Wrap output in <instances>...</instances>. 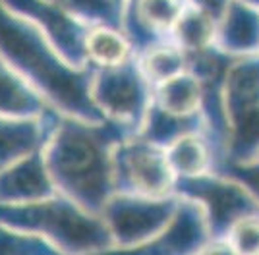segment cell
Segmentation results:
<instances>
[{"mask_svg": "<svg viewBox=\"0 0 259 255\" xmlns=\"http://www.w3.org/2000/svg\"><path fill=\"white\" fill-rule=\"evenodd\" d=\"M138 132L114 120L60 114L45 145V162L56 190L81 207L101 212L114 193L112 151Z\"/></svg>", "mask_w": 259, "mask_h": 255, "instance_id": "obj_1", "label": "cell"}, {"mask_svg": "<svg viewBox=\"0 0 259 255\" xmlns=\"http://www.w3.org/2000/svg\"><path fill=\"white\" fill-rule=\"evenodd\" d=\"M0 56L56 108L60 114L91 122L105 120L91 97L95 70L74 66L31 21L0 2Z\"/></svg>", "mask_w": 259, "mask_h": 255, "instance_id": "obj_2", "label": "cell"}, {"mask_svg": "<svg viewBox=\"0 0 259 255\" xmlns=\"http://www.w3.org/2000/svg\"><path fill=\"white\" fill-rule=\"evenodd\" d=\"M0 223L41 236L58 253L114 251V242L103 215L81 207L60 191L31 203H0Z\"/></svg>", "mask_w": 259, "mask_h": 255, "instance_id": "obj_3", "label": "cell"}, {"mask_svg": "<svg viewBox=\"0 0 259 255\" xmlns=\"http://www.w3.org/2000/svg\"><path fill=\"white\" fill-rule=\"evenodd\" d=\"M227 149L223 159L259 157V54L240 56L230 64L223 87Z\"/></svg>", "mask_w": 259, "mask_h": 255, "instance_id": "obj_4", "label": "cell"}, {"mask_svg": "<svg viewBox=\"0 0 259 255\" xmlns=\"http://www.w3.org/2000/svg\"><path fill=\"white\" fill-rule=\"evenodd\" d=\"M114 193L166 197L176 195V174L161 147L140 134L122 139L112 151Z\"/></svg>", "mask_w": 259, "mask_h": 255, "instance_id": "obj_5", "label": "cell"}, {"mask_svg": "<svg viewBox=\"0 0 259 255\" xmlns=\"http://www.w3.org/2000/svg\"><path fill=\"white\" fill-rule=\"evenodd\" d=\"M174 191L203 209L211 238L217 240H227L238 221L259 212V203L240 182L215 170L192 178H176Z\"/></svg>", "mask_w": 259, "mask_h": 255, "instance_id": "obj_6", "label": "cell"}, {"mask_svg": "<svg viewBox=\"0 0 259 255\" xmlns=\"http://www.w3.org/2000/svg\"><path fill=\"white\" fill-rule=\"evenodd\" d=\"M91 97L103 118L140 134L153 101V85L141 72L138 58H132L114 68L95 70Z\"/></svg>", "mask_w": 259, "mask_h": 255, "instance_id": "obj_7", "label": "cell"}, {"mask_svg": "<svg viewBox=\"0 0 259 255\" xmlns=\"http://www.w3.org/2000/svg\"><path fill=\"white\" fill-rule=\"evenodd\" d=\"M178 205L180 195L147 197L112 193L101 215L110 230L114 251H132L153 240L170 223Z\"/></svg>", "mask_w": 259, "mask_h": 255, "instance_id": "obj_8", "label": "cell"}, {"mask_svg": "<svg viewBox=\"0 0 259 255\" xmlns=\"http://www.w3.org/2000/svg\"><path fill=\"white\" fill-rule=\"evenodd\" d=\"M8 10L31 21L56 51L74 66L83 68L85 62V39L89 23L62 10L51 0H0Z\"/></svg>", "mask_w": 259, "mask_h": 255, "instance_id": "obj_9", "label": "cell"}, {"mask_svg": "<svg viewBox=\"0 0 259 255\" xmlns=\"http://www.w3.org/2000/svg\"><path fill=\"white\" fill-rule=\"evenodd\" d=\"M209 240H211V232L207 226L203 209L192 199L180 197V205L170 219V223L153 240L138 245L132 251L153 255L201 253Z\"/></svg>", "mask_w": 259, "mask_h": 255, "instance_id": "obj_10", "label": "cell"}, {"mask_svg": "<svg viewBox=\"0 0 259 255\" xmlns=\"http://www.w3.org/2000/svg\"><path fill=\"white\" fill-rule=\"evenodd\" d=\"M190 4V0H128L122 27L128 33L136 54L170 39Z\"/></svg>", "mask_w": 259, "mask_h": 255, "instance_id": "obj_11", "label": "cell"}, {"mask_svg": "<svg viewBox=\"0 0 259 255\" xmlns=\"http://www.w3.org/2000/svg\"><path fill=\"white\" fill-rule=\"evenodd\" d=\"M58 193L49 174L45 153L37 151L0 170V203L20 205Z\"/></svg>", "mask_w": 259, "mask_h": 255, "instance_id": "obj_12", "label": "cell"}, {"mask_svg": "<svg viewBox=\"0 0 259 255\" xmlns=\"http://www.w3.org/2000/svg\"><path fill=\"white\" fill-rule=\"evenodd\" d=\"M60 112L41 118H12L0 114V170L31 153L43 151Z\"/></svg>", "mask_w": 259, "mask_h": 255, "instance_id": "obj_13", "label": "cell"}, {"mask_svg": "<svg viewBox=\"0 0 259 255\" xmlns=\"http://www.w3.org/2000/svg\"><path fill=\"white\" fill-rule=\"evenodd\" d=\"M215 45L236 58L259 54V8L244 0H228L217 21Z\"/></svg>", "mask_w": 259, "mask_h": 255, "instance_id": "obj_14", "label": "cell"}, {"mask_svg": "<svg viewBox=\"0 0 259 255\" xmlns=\"http://www.w3.org/2000/svg\"><path fill=\"white\" fill-rule=\"evenodd\" d=\"M58 112L18 70L0 56V114L12 118H41Z\"/></svg>", "mask_w": 259, "mask_h": 255, "instance_id": "obj_15", "label": "cell"}, {"mask_svg": "<svg viewBox=\"0 0 259 255\" xmlns=\"http://www.w3.org/2000/svg\"><path fill=\"white\" fill-rule=\"evenodd\" d=\"M132 58H136V51L124 27L107 23H97L89 27L85 39V62L89 68H114Z\"/></svg>", "mask_w": 259, "mask_h": 255, "instance_id": "obj_16", "label": "cell"}, {"mask_svg": "<svg viewBox=\"0 0 259 255\" xmlns=\"http://www.w3.org/2000/svg\"><path fill=\"white\" fill-rule=\"evenodd\" d=\"M176 178H192L215 170L219 160L217 149L205 132H194L178 138L166 147Z\"/></svg>", "mask_w": 259, "mask_h": 255, "instance_id": "obj_17", "label": "cell"}, {"mask_svg": "<svg viewBox=\"0 0 259 255\" xmlns=\"http://www.w3.org/2000/svg\"><path fill=\"white\" fill-rule=\"evenodd\" d=\"M155 106L176 116L203 114V85L190 70L153 87Z\"/></svg>", "mask_w": 259, "mask_h": 255, "instance_id": "obj_18", "label": "cell"}, {"mask_svg": "<svg viewBox=\"0 0 259 255\" xmlns=\"http://www.w3.org/2000/svg\"><path fill=\"white\" fill-rule=\"evenodd\" d=\"M194 132H205L207 134V122L203 114L176 116V114L164 112L151 103L147 114H145V120L141 124L140 136L161 145V147H168L178 138H182L186 134H194Z\"/></svg>", "mask_w": 259, "mask_h": 255, "instance_id": "obj_19", "label": "cell"}, {"mask_svg": "<svg viewBox=\"0 0 259 255\" xmlns=\"http://www.w3.org/2000/svg\"><path fill=\"white\" fill-rule=\"evenodd\" d=\"M136 58L153 87L188 70V53L172 39L147 47L145 51L136 54Z\"/></svg>", "mask_w": 259, "mask_h": 255, "instance_id": "obj_20", "label": "cell"}, {"mask_svg": "<svg viewBox=\"0 0 259 255\" xmlns=\"http://www.w3.org/2000/svg\"><path fill=\"white\" fill-rule=\"evenodd\" d=\"M217 21L219 20L213 14L190 4L188 10L184 12L182 18L176 23L170 39L176 45H180L186 53L207 49V47L215 45Z\"/></svg>", "mask_w": 259, "mask_h": 255, "instance_id": "obj_21", "label": "cell"}, {"mask_svg": "<svg viewBox=\"0 0 259 255\" xmlns=\"http://www.w3.org/2000/svg\"><path fill=\"white\" fill-rule=\"evenodd\" d=\"M51 2L89 25L107 23L122 27L128 0H51Z\"/></svg>", "mask_w": 259, "mask_h": 255, "instance_id": "obj_22", "label": "cell"}, {"mask_svg": "<svg viewBox=\"0 0 259 255\" xmlns=\"http://www.w3.org/2000/svg\"><path fill=\"white\" fill-rule=\"evenodd\" d=\"M58 253L45 238L12 228L0 223V255H47Z\"/></svg>", "mask_w": 259, "mask_h": 255, "instance_id": "obj_23", "label": "cell"}, {"mask_svg": "<svg viewBox=\"0 0 259 255\" xmlns=\"http://www.w3.org/2000/svg\"><path fill=\"white\" fill-rule=\"evenodd\" d=\"M227 242L232 253L259 255V212L238 221L227 234Z\"/></svg>", "mask_w": 259, "mask_h": 255, "instance_id": "obj_24", "label": "cell"}, {"mask_svg": "<svg viewBox=\"0 0 259 255\" xmlns=\"http://www.w3.org/2000/svg\"><path fill=\"white\" fill-rule=\"evenodd\" d=\"M215 172L227 174L230 178L238 180L259 203V157L251 160H244V162L221 159L215 164Z\"/></svg>", "mask_w": 259, "mask_h": 255, "instance_id": "obj_25", "label": "cell"}, {"mask_svg": "<svg viewBox=\"0 0 259 255\" xmlns=\"http://www.w3.org/2000/svg\"><path fill=\"white\" fill-rule=\"evenodd\" d=\"M194 6L197 8H201V10L209 12V14H213L217 20L223 16V12L227 8L228 0H190Z\"/></svg>", "mask_w": 259, "mask_h": 255, "instance_id": "obj_26", "label": "cell"}, {"mask_svg": "<svg viewBox=\"0 0 259 255\" xmlns=\"http://www.w3.org/2000/svg\"><path fill=\"white\" fill-rule=\"evenodd\" d=\"M246 4H249V6H253V8H259V0H244Z\"/></svg>", "mask_w": 259, "mask_h": 255, "instance_id": "obj_27", "label": "cell"}]
</instances>
